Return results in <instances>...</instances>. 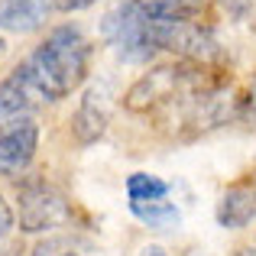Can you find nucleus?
I'll return each instance as SVG.
<instances>
[{
	"mask_svg": "<svg viewBox=\"0 0 256 256\" xmlns=\"http://www.w3.org/2000/svg\"><path fill=\"white\" fill-rule=\"evenodd\" d=\"M91 65V42L78 26H56L42 42L36 46L30 58L16 65L26 84L32 88L39 100H62L88 78Z\"/></svg>",
	"mask_w": 256,
	"mask_h": 256,
	"instance_id": "f257e3e1",
	"label": "nucleus"
},
{
	"mask_svg": "<svg viewBox=\"0 0 256 256\" xmlns=\"http://www.w3.org/2000/svg\"><path fill=\"white\" fill-rule=\"evenodd\" d=\"M100 36L124 62H150L159 52L152 36V16L140 0H120L100 20Z\"/></svg>",
	"mask_w": 256,
	"mask_h": 256,
	"instance_id": "f03ea898",
	"label": "nucleus"
},
{
	"mask_svg": "<svg viewBox=\"0 0 256 256\" xmlns=\"http://www.w3.org/2000/svg\"><path fill=\"white\" fill-rule=\"evenodd\" d=\"M72 208L58 188L42 178H26L16 194V220L23 234H46L68 224Z\"/></svg>",
	"mask_w": 256,
	"mask_h": 256,
	"instance_id": "7ed1b4c3",
	"label": "nucleus"
},
{
	"mask_svg": "<svg viewBox=\"0 0 256 256\" xmlns=\"http://www.w3.org/2000/svg\"><path fill=\"white\" fill-rule=\"evenodd\" d=\"M152 36L159 49H169L188 62L211 65L214 58H220L218 36L198 20H152Z\"/></svg>",
	"mask_w": 256,
	"mask_h": 256,
	"instance_id": "20e7f679",
	"label": "nucleus"
},
{
	"mask_svg": "<svg viewBox=\"0 0 256 256\" xmlns=\"http://www.w3.org/2000/svg\"><path fill=\"white\" fill-rule=\"evenodd\" d=\"M194 72H185L178 65H162V68H152L150 75H143L136 84L126 91L124 104L126 110H150L156 100H166V98H175L182 84L192 82Z\"/></svg>",
	"mask_w": 256,
	"mask_h": 256,
	"instance_id": "39448f33",
	"label": "nucleus"
},
{
	"mask_svg": "<svg viewBox=\"0 0 256 256\" xmlns=\"http://www.w3.org/2000/svg\"><path fill=\"white\" fill-rule=\"evenodd\" d=\"M39 150V126L32 120H20L0 133V175H20L30 169Z\"/></svg>",
	"mask_w": 256,
	"mask_h": 256,
	"instance_id": "423d86ee",
	"label": "nucleus"
},
{
	"mask_svg": "<svg viewBox=\"0 0 256 256\" xmlns=\"http://www.w3.org/2000/svg\"><path fill=\"white\" fill-rule=\"evenodd\" d=\"M107 124H110V107H107L104 88H88L82 104H78L75 117H72V133L82 146H91L104 136Z\"/></svg>",
	"mask_w": 256,
	"mask_h": 256,
	"instance_id": "0eeeda50",
	"label": "nucleus"
},
{
	"mask_svg": "<svg viewBox=\"0 0 256 256\" xmlns=\"http://www.w3.org/2000/svg\"><path fill=\"white\" fill-rule=\"evenodd\" d=\"M56 10L52 0H0V30L4 32H36Z\"/></svg>",
	"mask_w": 256,
	"mask_h": 256,
	"instance_id": "6e6552de",
	"label": "nucleus"
},
{
	"mask_svg": "<svg viewBox=\"0 0 256 256\" xmlns=\"http://www.w3.org/2000/svg\"><path fill=\"white\" fill-rule=\"evenodd\" d=\"M39 104V98L32 94V88L20 78V72H10V75L0 82V126H13L20 120H30L32 107Z\"/></svg>",
	"mask_w": 256,
	"mask_h": 256,
	"instance_id": "1a4fd4ad",
	"label": "nucleus"
},
{
	"mask_svg": "<svg viewBox=\"0 0 256 256\" xmlns=\"http://www.w3.org/2000/svg\"><path fill=\"white\" fill-rule=\"evenodd\" d=\"M256 220V185H234L218 201V224L224 230H244Z\"/></svg>",
	"mask_w": 256,
	"mask_h": 256,
	"instance_id": "9d476101",
	"label": "nucleus"
},
{
	"mask_svg": "<svg viewBox=\"0 0 256 256\" xmlns=\"http://www.w3.org/2000/svg\"><path fill=\"white\" fill-rule=\"evenodd\" d=\"M130 214L140 224H146L150 230H159V234L178 230V224H182V211L166 198H159V201H130Z\"/></svg>",
	"mask_w": 256,
	"mask_h": 256,
	"instance_id": "9b49d317",
	"label": "nucleus"
},
{
	"mask_svg": "<svg viewBox=\"0 0 256 256\" xmlns=\"http://www.w3.org/2000/svg\"><path fill=\"white\" fill-rule=\"evenodd\" d=\"M169 194V182L152 172H133L126 175V198L130 201H159Z\"/></svg>",
	"mask_w": 256,
	"mask_h": 256,
	"instance_id": "f8f14e48",
	"label": "nucleus"
},
{
	"mask_svg": "<svg viewBox=\"0 0 256 256\" xmlns=\"http://www.w3.org/2000/svg\"><path fill=\"white\" fill-rule=\"evenodd\" d=\"M13 224H16V218H13V211H10V204H6L4 198H0V240L6 237V234L13 230Z\"/></svg>",
	"mask_w": 256,
	"mask_h": 256,
	"instance_id": "ddd939ff",
	"label": "nucleus"
},
{
	"mask_svg": "<svg viewBox=\"0 0 256 256\" xmlns=\"http://www.w3.org/2000/svg\"><path fill=\"white\" fill-rule=\"evenodd\" d=\"M94 0H56V10L62 13H75V10H84V6H91Z\"/></svg>",
	"mask_w": 256,
	"mask_h": 256,
	"instance_id": "4468645a",
	"label": "nucleus"
},
{
	"mask_svg": "<svg viewBox=\"0 0 256 256\" xmlns=\"http://www.w3.org/2000/svg\"><path fill=\"white\" fill-rule=\"evenodd\" d=\"M140 256H169V253H166L162 246H143V253H140Z\"/></svg>",
	"mask_w": 256,
	"mask_h": 256,
	"instance_id": "2eb2a0df",
	"label": "nucleus"
},
{
	"mask_svg": "<svg viewBox=\"0 0 256 256\" xmlns=\"http://www.w3.org/2000/svg\"><path fill=\"white\" fill-rule=\"evenodd\" d=\"M4 52H6V39H0V56H4Z\"/></svg>",
	"mask_w": 256,
	"mask_h": 256,
	"instance_id": "dca6fc26",
	"label": "nucleus"
},
{
	"mask_svg": "<svg viewBox=\"0 0 256 256\" xmlns=\"http://www.w3.org/2000/svg\"><path fill=\"white\" fill-rule=\"evenodd\" d=\"M58 256H82V253H72V250H68V253H58Z\"/></svg>",
	"mask_w": 256,
	"mask_h": 256,
	"instance_id": "f3484780",
	"label": "nucleus"
}]
</instances>
